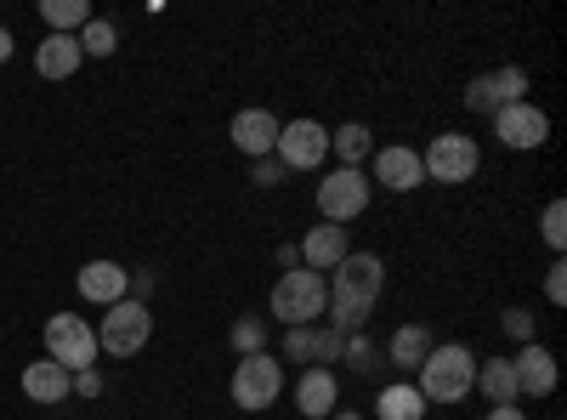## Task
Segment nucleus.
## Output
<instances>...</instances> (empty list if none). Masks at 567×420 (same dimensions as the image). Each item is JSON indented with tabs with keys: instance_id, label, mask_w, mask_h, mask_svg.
Listing matches in <instances>:
<instances>
[{
	"instance_id": "nucleus-1",
	"label": "nucleus",
	"mask_w": 567,
	"mask_h": 420,
	"mask_svg": "<svg viewBox=\"0 0 567 420\" xmlns=\"http://www.w3.org/2000/svg\"><path fill=\"white\" fill-rule=\"evenodd\" d=\"M386 290V262L374 250H352L336 273H329V330H369L374 318V301Z\"/></svg>"
},
{
	"instance_id": "nucleus-2",
	"label": "nucleus",
	"mask_w": 567,
	"mask_h": 420,
	"mask_svg": "<svg viewBox=\"0 0 567 420\" xmlns=\"http://www.w3.org/2000/svg\"><path fill=\"white\" fill-rule=\"evenodd\" d=\"M414 387H420L425 403H460V398H471V387H477V352H471L465 341L432 347V358L414 369Z\"/></svg>"
},
{
	"instance_id": "nucleus-3",
	"label": "nucleus",
	"mask_w": 567,
	"mask_h": 420,
	"mask_svg": "<svg viewBox=\"0 0 567 420\" xmlns=\"http://www.w3.org/2000/svg\"><path fill=\"white\" fill-rule=\"evenodd\" d=\"M267 313L284 324V330H301V324L323 318V313H329V278L312 273V267L278 273V285H272V296H267Z\"/></svg>"
},
{
	"instance_id": "nucleus-4",
	"label": "nucleus",
	"mask_w": 567,
	"mask_h": 420,
	"mask_svg": "<svg viewBox=\"0 0 567 420\" xmlns=\"http://www.w3.org/2000/svg\"><path fill=\"white\" fill-rule=\"evenodd\" d=\"M91 330H97V352H109V358H136L142 347L154 341V313L125 296V301L103 307V318L91 324Z\"/></svg>"
},
{
	"instance_id": "nucleus-5",
	"label": "nucleus",
	"mask_w": 567,
	"mask_h": 420,
	"mask_svg": "<svg viewBox=\"0 0 567 420\" xmlns=\"http://www.w3.org/2000/svg\"><path fill=\"white\" fill-rule=\"evenodd\" d=\"M483 165V148H477V136H465V131H443L432 136V143L420 148V171L425 182H443V188H460V182H471Z\"/></svg>"
},
{
	"instance_id": "nucleus-6",
	"label": "nucleus",
	"mask_w": 567,
	"mask_h": 420,
	"mask_svg": "<svg viewBox=\"0 0 567 420\" xmlns=\"http://www.w3.org/2000/svg\"><path fill=\"white\" fill-rule=\"evenodd\" d=\"M227 392H233V409H245V414L272 409V403L284 398V363H278L272 352L239 358V363H233V381H227Z\"/></svg>"
},
{
	"instance_id": "nucleus-7",
	"label": "nucleus",
	"mask_w": 567,
	"mask_h": 420,
	"mask_svg": "<svg viewBox=\"0 0 567 420\" xmlns=\"http://www.w3.org/2000/svg\"><path fill=\"white\" fill-rule=\"evenodd\" d=\"M45 358L63 363L69 376H80V369H97V330L80 318V313H52L45 318Z\"/></svg>"
},
{
	"instance_id": "nucleus-8",
	"label": "nucleus",
	"mask_w": 567,
	"mask_h": 420,
	"mask_svg": "<svg viewBox=\"0 0 567 420\" xmlns=\"http://www.w3.org/2000/svg\"><path fill=\"white\" fill-rule=\"evenodd\" d=\"M369 199H374L369 171H341V165H336V171L318 182V216H323V222H336V227L358 222V216L369 211Z\"/></svg>"
},
{
	"instance_id": "nucleus-9",
	"label": "nucleus",
	"mask_w": 567,
	"mask_h": 420,
	"mask_svg": "<svg viewBox=\"0 0 567 420\" xmlns=\"http://www.w3.org/2000/svg\"><path fill=\"white\" fill-rule=\"evenodd\" d=\"M272 160L290 171V176H296V171H318V165L329 160V125H318V120H290V125H278Z\"/></svg>"
},
{
	"instance_id": "nucleus-10",
	"label": "nucleus",
	"mask_w": 567,
	"mask_h": 420,
	"mask_svg": "<svg viewBox=\"0 0 567 420\" xmlns=\"http://www.w3.org/2000/svg\"><path fill=\"white\" fill-rule=\"evenodd\" d=\"M494 136L505 148H516V154H534V148L550 143V114L534 109V103H511V109L494 114Z\"/></svg>"
},
{
	"instance_id": "nucleus-11",
	"label": "nucleus",
	"mask_w": 567,
	"mask_h": 420,
	"mask_svg": "<svg viewBox=\"0 0 567 420\" xmlns=\"http://www.w3.org/2000/svg\"><path fill=\"white\" fill-rule=\"evenodd\" d=\"M369 182H374V188H386V194H414V188H425L420 148H403V143L374 148V160H369Z\"/></svg>"
},
{
	"instance_id": "nucleus-12",
	"label": "nucleus",
	"mask_w": 567,
	"mask_h": 420,
	"mask_svg": "<svg viewBox=\"0 0 567 420\" xmlns=\"http://www.w3.org/2000/svg\"><path fill=\"white\" fill-rule=\"evenodd\" d=\"M278 114L272 109H239L233 114V125H227V136H233V148H239L245 160H267L272 148H278Z\"/></svg>"
},
{
	"instance_id": "nucleus-13",
	"label": "nucleus",
	"mask_w": 567,
	"mask_h": 420,
	"mask_svg": "<svg viewBox=\"0 0 567 420\" xmlns=\"http://www.w3.org/2000/svg\"><path fill=\"white\" fill-rule=\"evenodd\" d=\"M74 290H80V301H91V307H114V301H125V290H131V273H125L120 262H85V267L74 273Z\"/></svg>"
},
{
	"instance_id": "nucleus-14",
	"label": "nucleus",
	"mask_w": 567,
	"mask_h": 420,
	"mask_svg": "<svg viewBox=\"0 0 567 420\" xmlns=\"http://www.w3.org/2000/svg\"><path fill=\"white\" fill-rule=\"evenodd\" d=\"M23 398L40 403V409H58V403L74 398V376L52 358H34V363H23Z\"/></svg>"
},
{
	"instance_id": "nucleus-15",
	"label": "nucleus",
	"mask_w": 567,
	"mask_h": 420,
	"mask_svg": "<svg viewBox=\"0 0 567 420\" xmlns=\"http://www.w3.org/2000/svg\"><path fill=\"white\" fill-rule=\"evenodd\" d=\"M301 250V267H312V273H336L347 256H352V245H347V227H336V222H318V227H307V239L296 245Z\"/></svg>"
},
{
	"instance_id": "nucleus-16",
	"label": "nucleus",
	"mask_w": 567,
	"mask_h": 420,
	"mask_svg": "<svg viewBox=\"0 0 567 420\" xmlns=\"http://www.w3.org/2000/svg\"><path fill=\"white\" fill-rule=\"evenodd\" d=\"M511 369H516V392L523 398H550L556 392V352L545 341H528L511 358Z\"/></svg>"
},
{
	"instance_id": "nucleus-17",
	"label": "nucleus",
	"mask_w": 567,
	"mask_h": 420,
	"mask_svg": "<svg viewBox=\"0 0 567 420\" xmlns=\"http://www.w3.org/2000/svg\"><path fill=\"white\" fill-rule=\"evenodd\" d=\"M296 409L307 420H329L341 409V381H336V369H301V381H296Z\"/></svg>"
},
{
	"instance_id": "nucleus-18",
	"label": "nucleus",
	"mask_w": 567,
	"mask_h": 420,
	"mask_svg": "<svg viewBox=\"0 0 567 420\" xmlns=\"http://www.w3.org/2000/svg\"><path fill=\"white\" fill-rule=\"evenodd\" d=\"M80 63H85L80 34H45V40L34 45V74H40V80H69Z\"/></svg>"
},
{
	"instance_id": "nucleus-19",
	"label": "nucleus",
	"mask_w": 567,
	"mask_h": 420,
	"mask_svg": "<svg viewBox=\"0 0 567 420\" xmlns=\"http://www.w3.org/2000/svg\"><path fill=\"white\" fill-rule=\"evenodd\" d=\"M329 154L341 160V171H363V165L374 160V131H369L363 120L336 125V131H329Z\"/></svg>"
},
{
	"instance_id": "nucleus-20",
	"label": "nucleus",
	"mask_w": 567,
	"mask_h": 420,
	"mask_svg": "<svg viewBox=\"0 0 567 420\" xmlns=\"http://www.w3.org/2000/svg\"><path fill=\"white\" fill-rule=\"evenodd\" d=\"M432 330H425V324H403V330L386 341V358L398 363V376H414V369L425 363V358H432Z\"/></svg>"
},
{
	"instance_id": "nucleus-21",
	"label": "nucleus",
	"mask_w": 567,
	"mask_h": 420,
	"mask_svg": "<svg viewBox=\"0 0 567 420\" xmlns=\"http://www.w3.org/2000/svg\"><path fill=\"white\" fill-rule=\"evenodd\" d=\"M425 409L432 403L420 398L414 381H392V387L374 392V420H425Z\"/></svg>"
},
{
	"instance_id": "nucleus-22",
	"label": "nucleus",
	"mask_w": 567,
	"mask_h": 420,
	"mask_svg": "<svg viewBox=\"0 0 567 420\" xmlns=\"http://www.w3.org/2000/svg\"><path fill=\"white\" fill-rule=\"evenodd\" d=\"M471 392H483L488 409H505V403L523 398V392H516V369H511V358H488V363H477V387H471Z\"/></svg>"
},
{
	"instance_id": "nucleus-23",
	"label": "nucleus",
	"mask_w": 567,
	"mask_h": 420,
	"mask_svg": "<svg viewBox=\"0 0 567 420\" xmlns=\"http://www.w3.org/2000/svg\"><path fill=\"white\" fill-rule=\"evenodd\" d=\"M40 18L52 34H80L91 23V0H40Z\"/></svg>"
},
{
	"instance_id": "nucleus-24",
	"label": "nucleus",
	"mask_w": 567,
	"mask_h": 420,
	"mask_svg": "<svg viewBox=\"0 0 567 420\" xmlns=\"http://www.w3.org/2000/svg\"><path fill=\"white\" fill-rule=\"evenodd\" d=\"M381 347H374V336L369 330H352L347 336V347H341V363H352V376H374V369H381Z\"/></svg>"
},
{
	"instance_id": "nucleus-25",
	"label": "nucleus",
	"mask_w": 567,
	"mask_h": 420,
	"mask_svg": "<svg viewBox=\"0 0 567 420\" xmlns=\"http://www.w3.org/2000/svg\"><path fill=\"white\" fill-rule=\"evenodd\" d=\"M233 352H239V358H256V352H267V318L261 313H245L239 324H233Z\"/></svg>"
},
{
	"instance_id": "nucleus-26",
	"label": "nucleus",
	"mask_w": 567,
	"mask_h": 420,
	"mask_svg": "<svg viewBox=\"0 0 567 420\" xmlns=\"http://www.w3.org/2000/svg\"><path fill=\"white\" fill-rule=\"evenodd\" d=\"M284 363L318 369V324H301V330H284Z\"/></svg>"
},
{
	"instance_id": "nucleus-27",
	"label": "nucleus",
	"mask_w": 567,
	"mask_h": 420,
	"mask_svg": "<svg viewBox=\"0 0 567 420\" xmlns=\"http://www.w3.org/2000/svg\"><path fill=\"white\" fill-rule=\"evenodd\" d=\"M114 45H120V29H114L109 18H91V23L80 29V52H85V58H114Z\"/></svg>"
},
{
	"instance_id": "nucleus-28",
	"label": "nucleus",
	"mask_w": 567,
	"mask_h": 420,
	"mask_svg": "<svg viewBox=\"0 0 567 420\" xmlns=\"http://www.w3.org/2000/svg\"><path fill=\"white\" fill-rule=\"evenodd\" d=\"M488 80H494V98H499V109H511V103H528V69L505 63V69H494Z\"/></svg>"
},
{
	"instance_id": "nucleus-29",
	"label": "nucleus",
	"mask_w": 567,
	"mask_h": 420,
	"mask_svg": "<svg viewBox=\"0 0 567 420\" xmlns=\"http://www.w3.org/2000/svg\"><path fill=\"white\" fill-rule=\"evenodd\" d=\"M539 239L561 256V245H567V205H561V199L545 205V216H539Z\"/></svg>"
},
{
	"instance_id": "nucleus-30",
	"label": "nucleus",
	"mask_w": 567,
	"mask_h": 420,
	"mask_svg": "<svg viewBox=\"0 0 567 420\" xmlns=\"http://www.w3.org/2000/svg\"><path fill=\"white\" fill-rule=\"evenodd\" d=\"M499 324H505V336H511V341H523V347H528V341H539V324H534V313H528V307H505V318H499Z\"/></svg>"
},
{
	"instance_id": "nucleus-31",
	"label": "nucleus",
	"mask_w": 567,
	"mask_h": 420,
	"mask_svg": "<svg viewBox=\"0 0 567 420\" xmlns=\"http://www.w3.org/2000/svg\"><path fill=\"white\" fill-rule=\"evenodd\" d=\"M465 109L471 114H499V98H494V80L488 74H477V80L465 85Z\"/></svg>"
},
{
	"instance_id": "nucleus-32",
	"label": "nucleus",
	"mask_w": 567,
	"mask_h": 420,
	"mask_svg": "<svg viewBox=\"0 0 567 420\" xmlns=\"http://www.w3.org/2000/svg\"><path fill=\"white\" fill-rule=\"evenodd\" d=\"M545 301H550V307H567V262H561V256L545 267Z\"/></svg>"
},
{
	"instance_id": "nucleus-33",
	"label": "nucleus",
	"mask_w": 567,
	"mask_h": 420,
	"mask_svg": "<svg viewBox=\"0 0 567 420\" xmlns=\"http://www.w3.org/2000/svg\"><path fill=\"white\" fill-rule=\"evenodd\" d=\"M284 176H290V171H284L272 154H267V160H250V182H256V188H278Z\"/></svg>"
},
{
	"instance_id": "nucleus-34",
	"label": "nucleus",
	"mask_w": 567,
	"mask_h": 420,
	"mask_svg": "<svg viewBox=\"0 0 567 420\" xmlns=\"http://www.w3.org/2000/svg\"><path fill=\"white\" fill-rule=\"evenodd\" d=\"M74 392H80V398H103V369H80Z\"/></svg>"
},
{
	"instance_id": "nucleus-35",
	"label": "nucleus",
	"mask_w": 567,
	"mask_h": 420,
	"mask_svg": "<svg viewBox=\"0 0 567 420\" xmlns=\"http://www.w3.org/2000/svg\"><path fill=\"white\" fill-rule=\"evenodd\" d=\"M278 267L296 273V267H301V250H296V245H278Z\"/></svg>"
},
{
	"instance_id": "nucleus-36",
	"label": "nucleus",
	"mask_w": 567,
	"mask_h": 420,
	"mask_svg": "<svg viewBox=\"0 0 567 420\" xmlns=\"http://www.w3.org/2000/svg\"><path fill=\"white\" fill-rule=\"evenodd\" d=\"M483 420H528V414H523V409H516V403H505V409H488Z\"/></svg>"
},
{
	"instance_id": "nucleus-37",
	"label": "nucleus",
	"mask_w": 567,
	"mask_h": 420,
	"mask_svg": "<svg viewBox=\"0 0 567 420\" xmlns=\"http://www.w3.org/2000/svg\"><path fill=\"white\" fill-rule=\"evenodd\" d=\"M12 52H18V40H12V29H0V63H12Z\"/></svg>"
},
{
	"instance_id": "nucleus-38",
	"label": "nucleus",
	"mask_w": 567,
	"mask_h": 420,
	"mask_svg": "<svg viewBox=\"0 0 567 420\" xmlns=\"http://www.w3.org/2000/svg\"><path fill=\"white\" fill-rule=\"evenodd\" d=\"M329 420H363L358 409H336V414H329Z\"/></svg>"
}]
</instances>
